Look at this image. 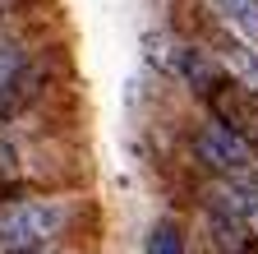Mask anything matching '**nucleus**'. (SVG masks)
<instances>
[{
    "instance_id": "f257e3e1",
    "label": "nucleus",
    "mask_w": 258,
    "mask_h": 254,
    "mask_svg": "<svg viewBox=\"0 0 258 254\" xmlns=\"http://www.w3.org/2000/svg\"><path fill=\"white\" fill-rule=\"evenodd\" d=\"M70 227V204L60 199H0V254L55 245Z\"/></svg>"
},
{
    "instance_id": "f03ea898",
    "label": "nucleus",
    "mask_w": 258,
    "mask_h": 254,
    "mask_svg": "<svg viewBox=\"0 0 258 254\" xmlns=\"http://www.w3.org/2000/svg\"><path fill=\"white\" fill-rule=\"evenodd\" d=\"M194 153H199V162L217 180L244 189V194H258V153L244 139H235L231 130H221L217 120L199 125V134H194Z\"/></svg>"
},
{
    "instance_id": "7ed1b4c3",
    "label": "nucleus",
    "mask_w": 258,
    "mask_h": 254,
    "mask_svg": "<svg viewBox=\"0 0 258 254\" xmlns=\"http://www.w3.org/2000/svg\"><path fill=\"white\" fill-rule=\"evenodd\" d=\"M203 102H208V111H212V120L221 125V130H231L235 139H244L258 153V97H253V92H244L231 79H221Z\"/></svg>"
},
{
    "instance_id": "20e7f679",
    "label": "nucleus",
    "mask_w": 258,
    "mask_h": 254,
    "mask_svg": "<svg viewBox=\"0 0 258 254\" xmlns=\"http://www.w3.org/2000/svg\"><path fill=\"white\" fill-rule=\"evenodd\" d=\"M171 74H180L199 97H208V92L226 79L221 74V65L212 60V51H203V46H189V42H175V56H171Z\"/></svg>"
},
{
    "instance_id": "39448f33",
    "label": "nucleus",
    "mask_w": 258,
    "mask_h": 254,
    "mask_svg": "<svg viewBox=\"0 0 258 254\" xmlns=\"http://www.w3.org/2000/svg\"><path fill=\"white\" fill-rule=\"evenodd\" d=\"M217 65H221V74L231 79V83H240L244 92L258 97V46H249L244 37H231V42L221 46V60H217Z\"/></svg>"
},
{
    "instance_id": "423d86ee",
    "label": "nucleus",
    "mask_w": 258,
    "mask_h": 254,
    "mask_svg": "<svg viewBox=\"0 0 258 254\" xmlns=\"http://www.w3.org/2000/svg\"><path fill=\"white\" fill-rule=\"evenodd\" d=\"M212 10L221 14V23L231 28L235 37L258 46V0H212Z\"/></svg>"
},
{
    "instance_id": "0eeeda50",
    "label": "nucleus",
    "mask_w": 258,
    "mask_h": 254,
    "mask_svg": "<svg viewBox=\"0 0 258 254\" xmlns=\"http://www.w3.org/2000/svg\"><path fill=\"white\" fill-rule=\"evenodd\" d=\"M148 254H184V227L175 217H161L152 236H148Z\"/></svg>"
},
{
    "instance_id": "6e6552de",
    "label": "nucleus",
    "mask_w": 258,
    "mask_h": 254,
    "mask_svg": "<svg viewBox=\"0 0 258 254\" xmlns=\"http://www.w3.org/2000/svg\"><path fill=\"white\" fill-rule=\"evenodd\" d=\"M244 236L258 240V194H249V208H244Z\"/></svg>"
},
{
    "instance_id": "1a4fd4ad",
    "label": "nucleus",
    "mask_w": 258,
    "mask_h": 254,
    "mask_svg": "<svg viewBox=\"0 0 258 254\" xmlns=\"http://www.w3.org/2000/svg\"><path fill=\"white\" fill-rule=\"evenodd\" d=\"M231 254H258V240H249V236H244V240H240V245H235Z\"/></svg>"
},
{
    "instance_id": "9d476101",
    "label": "nucleus",
    "mask_w": 258,
    "mask_h": 254,
    "mask_svg": "<svg viewBox=\"0 0 258 254\" xmlns=\"http://www.w3.org/2000/svg\"><path fill=\"white\" fill-rule=\"evenodd\" d=\"M23 254H60L55 245H42V249H23Z\"/></svg>"
}]
</instances>
